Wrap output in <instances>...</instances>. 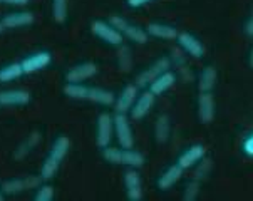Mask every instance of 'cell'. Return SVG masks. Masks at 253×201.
I'll return each mask as SVG.
<instances>
[{
	"label": "cell",
	"mask_w": 253,
	"mask_h": 201,
	"mask_svg": "<svg viewBox=\"0 0 253 201\" xmlns=\"http://www.w3.org/2000/svg\"><path fill=\"white\" fill-rule=\"evenodd\" d=\"M69 148H71V139L67 138V136H59V138L54 141L52 149H50L49 156L45 158L44 164H42V169H41L42 179L47 181V179H52L55 176L61 162L64 161V158L67 156V153H69Z\"/></svg>",
	"instance_id": "6da1fadb"
},
{
	"label": "cell",
	"mask_w": 253,
	"mask_h": 201,
	"mask_svg": "<svg viewBox=\"0 0 253 201\" xmlns=\"http://www.w3.org/2000/svg\"><path fill=\"white\" fill-rule=\"evenodd\" d=\"M102 158L111 164H123L129 168H141L144 164V156L139 151H134L132 148H104L102 149Z\"/></svg>",
	"instance_id": "7a4b0ae2"
},
{
	"label": "cell",
	"mask_w": 253,
	"mask_h": 201,
	"mask_svg": "<svg viewBox=\"0 0 253 201\" xmlns=\"http://www.w3.org/2000/svg\"><path fill=\"white\" fill-rule=\"evenodd\" d=\"M109 22L131 42H136V44H146L149 39V34L146 32L144 29L138 27V25L129 24L126 19H123V17H119V15H111Z\"/></svg>",
	"instance_id": "3957f363"
},
{
	"label": "cell",
	"mask_w": 253,
	"mask_h": 201,
	"mask_svg": "<svg viewBox=\"0 0 253 201\" xmlns=\"http://www.w3.org/2000/svg\"><path fill=\"white\" fill-rule=\"evenodd\" d=\"M91 32L96 37H99L101 40L108 42L111 45H121L124 40V36L109 20L108 22H104V20H94L91 24Z\"/></svg>",
	"instance_id": "277c9868"
},
{
	"label": "cell",
	"mask_w": 253,
	"mask_h": 201,
	"mask_svg": "<svg viewBox=\"0 0 253 201\" xmlns=\"http://www.w3.org/2000/svg\"><path fill=\"white\" fill-rule=\"evenodd\" d=\"M114 136L121 148L134 146V136H132L129 118L123 113H116L114 116Z\"/></svg>",
	"instance_id": "5b68a950"
},
{
	"label": "cell",
	"mask_w": 253,
	"mask_h": 201,
	"mask_svg": "<svg viewBox=\"0 0 253 201\" xmlns=\"http://www.w3.org/2000/svg\"><path fill=\"white\" fill-rule=\"evenodd\" d=\"M171 69V59L169 57H160L158 61H154L148 69H144L141 74L136 78V85L138 87H146L153 82L156 78H160L163 72Z\"/></svg>",
	"instance_id": "8992f818"
},
{
	"label": "cell",
	"mask_w": 253,
	"mask_h": 201,
	"mask_svg": "<svg viewBox=\"0 0 253 201\" xmlns=\"http://www.w3.org/2000/svg\"><path fill=\"white\" fill-rule=\"evenodd\" d=\"M42 176H36V174H29L25 178H17V179H7L2 183V190L5 195H17L22 191L29 190H37L41 186Z\"/></svg>",
	"instance_id": "52a82bcc"
},
{
	"label": "cell",
	"mask_w": 253,
	"mask_h": 201,
	"mask_svg": "<svg viewBox=\"0 0 253 201\" xmlns=\"http://www.w3.org/2000/svg\"><path fill=\"white\" fill-rule=\"evenodd\" d=\"M114 136V118L108 113H102L97 118L96 127V144L101 149L108 148Z\"/></svg>",
	"instance_id": "ba28073f"
},
{
	"label": "cell",
	"mask_w": 253,
	"mask_h": 201,
	"mask_svg": "<svg viewBox=\"0 0 253 201\" xmlns=\"http://www.w3.org/2000/svg\"><path fill=\"white\" fill-rule=\"evenodd\" d=\"M176 42H178V45L183 49V52L190 54L191 57L201 59L205 55V47H203V44L200 42V39H196L195 36H191V34L179 32L178 37H176Z\"/></svg>",
	"instance_id": "9c48e42d"
},
{
	"label": "cell",
	"mask_w": 253,
	"mask_h": 201,
	"mask_svg": "<svg viewBox=\"0 0 253 201\" xmlns=\"http://www.w3.org/2000/svg\"><path fill=\"white\" fill-rule=\"evenodd\" d=\"M136 99H138V85H136V84H127L114 101L116 113L127 114L131 111L132 104L136 102Z\"/></svg>",
	"instance_id": "30bf717a"
},
{
	"label": "cell",
	"mask_w": 253,
	"mask_h": 201,
	"mask_svg": "<svg viewBox=\"0 0 253 201\" xmlns=\"http://www.w3.org/2000/svg\"><path fill=\"white\" fill-rule=\"evenodd\" d=\"M124 186H126L127 200L139 201L143 200V186H141V176L136 168H131L124 173Z\"/></svg>",
	"instance_id": "8fae6325"
},
{
	"label": "cell",
	"mask_w": 253,
	"mask_h": 201,
	"mask_svg": "<svg viewBox=\"0 0 253 201\" xmlns=\"http://www.w3.org/2000/svg\"><path fill=\"white\" fill-rule=\"evenodd\" d=\"M216 102L213 92H200L198 97V118L201 122L208 124L215 119Z\"/></svg>",
	"instance_id": "7c38bea8"
},
{
	"label": "cell",
	"mask_w": 253,
	"mask_h": 201,
	"mask_svg": "<svg viewBox=\"0 0 253 201\" xmlns=\"http://www.w3.org/2000/svg\"><path fill=\"white\" fill-rule=\"evenodd\" d=\"M154 101H156V96H154L151 91H146L144 94H141L129 111L131 118L134 119V121H139V119L146 118L149 114V111L153 109Z\"/></svg>",
	"instance_id": "4fadbf2b"
},
{
	"label": "cell",
	"mask_w": 253,
	"mask_h": 201,
	"mask_svg": "<svg viewBox=\"0 0 253 201\" xmlns=\"http://www.w3.org/2000/svg\"><path fill=\"white\" fill-rule=\"evenodd\" d=\"M50 62H52V55L49 52H45V50H42V52H37L31 55V57L24 59L20 64H22L24 74H34V72H37V71L45 69Z\"/></svg>",
	"instance_id": "5bb4252c"
},
{
	"label": "cell",
	"mask_w": 253,
	"mask_h": 201,
	"mask_svg": "<svg viewBox=\"0 0 253 201\" xmlns=\"http://www.w3.org/2000/svg\"><path fill=\"white\" fill-rule=\"evenodd\" d=\"M205 155H207V149H205L203 144H193V146L188 148L186 151L178 158L176 162L183 169H190L195 164H198V162L205 158Z\"/></svg>",
	"instance_id": "9a60e30c"
},
{
	"label": "cell",
	"mask_w": 253,
	"mask_h": 201,
	"mask_svg": "<svg viewBox=\"0 0 253 201\" xmlns=\"http://www.w3.org/2000/svg\"><path fill=\"white\" fill-rule=\"evenodd\" d=\"M97 74V66L94 62H84L79 66L72 67L66 74L67 82H84V80L91 79L92 76Z\"/></svg>",
	"instance_id": "2e32d148"
},
{
	"label": "cell",
	"mask_w": 253,
	"mask_h": 201,
	"mask_svg": "<svg viewBox=\"0 0 253 201\" xmlns=\"http://www.w3.org/2000/svg\"><path fill=\"white\" fill-rule=\"evenodd\" d=\"M174 82H176V74L169 69V71L163 72L160 78H156L149 84V91H151L154 96H161V94H165L166 91H169L174 85Z\"/></svg>",
	"instance_id": "e0dca14e"
},
{
	"label": "cell",
	"mask_w": 253,
	"mask_h": 201,
	"mask_svg": "<svg viewBox=\"0 0 253 201\" xmlns=\"http://www.w3.org/2000/svg\"><path fill=\"white\" fill-rule=\"evenodd\" d=\"M183 171L184 169L178 164V162H176V164H171L169 168L161 174L160 179H158V188H160V190H163V191H166V190H169V188H173L179 181V179H181Z\"/></svg>",
	"instance_id": "ac0fdd59"
},
{
	"label": "cell",
	"mask_w": 253,
	"mask_h": 201,
	"mask_svg": "<svg viewBox=\"0 0 253 201\" xmlns=\"http://www.w3.org/2000/svg\"><path fill=\"white\" fill-rule=\"evenodd\" d=\"M146 32L149 34V37H154V39H163V40H176L178 37V31L173 27V25H166V24H149L146 27Z\"/></svg>",
	"instance_id": "d6986e66"
},
{
	"label": "cell",
	"mask_w": 253,
	"mask_h": 201,
	"mask_svg": "<svg viewBox=\"0 0 253 201\" xmlns=\"http://www.w3.org/2000/svg\"><path fill=\"white\" fill-rule=\"evenodd\" d=\"M31 101V94L27 91H2L0 92V106H25Z\"/></svg>",
	"instance_id": "ffe728a7"
},
{
	"label": "cell",
	"mask_w": 253,
	"mask_h": 201,
	"mask_svg": "<svg viewBox=\"0 0 253 201\" xmlns=\"http://www.w3.org/2000/svg\"><path fill=\"white\" fill-rule=\"evenodd\" d=\"M5 29H19L25 25L34 24V14L31 12H15V14H8L2 19Z\"/></svg>",
	"instance_id": "44dd1931"
},
{
	"label": "cell",
	"mask_w": 253,
	"mask_h": 201,
	"mask_svg": "<svg viewBox=\"0 0 253 201\" xmlns=\"http://www.w3.org/2000/svg\"><path fill=\"white\" fill-rule=\"evenodd\" d=\"M218 80V72L213 66L205 67L203 72L200 74V80H198V91L200 92H213Z\"/></svg>",
	"instance_id": "7402d4cb"
},
{
	"label": "cell",
	"mask_w": 253,
	"mask_h": 201,
	"mask_svg": "<svg viewBox=\"0 0 253 201\" xmlns=\"http://www.w3.org/2000/svg\"><path fill=\"white\" fill-rule=\"evenodd\" d=\"M169 132H171V122L169 118L166 114H161L156 119V124H154V138L160 144L166 143L169 139Z\"/></svg>",
	"instance_id": "603a6c76"
},
{
	"label": "cell",
	"mask_w": 253,
	"mask_h": 201,
	"mask_svg": "<svg viewBox=\"0 0 253 201\" xmlns=\"http://www.w3.org/2000/svg\"><path fill=\"white\" fill-rule=\"evenodd\" d=\"M87 101L96 102V104H101V106H111V104H114L116 96L111 91H106V89L89 87V97H87Z\"/></svg>",
	"instance_id": "cb8c5ba5"
},
{
	"label": "cell",
	"mask_w": 253,
	"mask_h": 201,
	"mask_svg": "<svg viewBox=\"0 0 253 201\" xmlns=\"http://www.w3.org/2000/svg\"><path fill=\"white\" fill-rule=\"evenodd\" d=\"M64 94L71 99L77 101H87L89 97V87L83 82H67L64 85Z\"/></svg>",
	"instance_id": "d4e9b609"
},
{
	"label": "cell",
	"mask_w": 253,
	"mask_h": 201,
	"mask_svg": "<svg viewBox=\"0 0 253 201\" xmlns=\"http://www.w3.org/2000/svg\"><path fill=\"white\" fill-rule=\"evenodd\" d=\"M22 74H24V69L20 62L8 64V66L0 69V82H12V80L19 79Z\"/></svg>",
	"instance_id": "484cf974"
},
{
	"label": "cell",
	"mask_w": 253,
	"mask_h": 201,
	"mask_svg": "<svg viewBox=\"0 0 253 201\" xmlns=\"http://www.w3.org/2000/svg\"><path fill=\"white\" fill-rule=\"evenodd\" d=\"M52 17L57 24H64L67 19V0H52Z\"/></svg>",
	"instance_id": "4316f807"
},
{
	"label": "cell",
	"mask_w": 253,
	"mask_h": 201,
	"mask_svg": "<svg viewBox=\"0 0 253 201\" xmlns=\"http://www.w3.org/2000/svg\"><path fill=\"white\" fill-rule=\"evenodd\" d=\"M118 64H119V69H121L123 72H129L131 67H132V59H131L129 49H127V47H123V44L119 45Z\"/></svg>",
	"instance_id": "83f0119b"
},
{
	"label": "cell",
	"mask_w": 253,
	"mask_h": 201,
	"mask_svg": "<svg viewBox=\"0 0 253 201\" xmlns=\"http://www.w3.org/2000/svg\"><path fill=\"white\" fill-rule=\"evenodd\" d=\"M39 141H41V134H39V132H32V134L27 138V141H25L22 146L19 148V151L15 153V158H24L25 155H29V153H31V149L36 146Z\"/></svg>",
	"instance_id": "f1b7e54d"
},
{
	"label": "cell",
	"mask_w": 253,
	"mask_h": 201,
	"mask_svg": "<svg viewBox=\"0 0 253 201\" xmlns=\"http://www.w3.org/2000/svg\"><path fill=\"white\" fill-rule=\"evenodd\" d=\"M198 193H200V183H198V179H193V181L188 183L186 191H184L183 198L186 200V201H193V200H196Z\"/></svg>",
	"instance_id": "f546056e"
},
{
	"label": "cell",
	"mask_w": 253,
	"mask_h": 201,
	"mask_svg": "<svg viewBox=\"0 0 253 201\" xmlns=\"http://www.w3.org/2000/svg\"><path fill=\"white\" fill-rule=\"evenodd\" d=\"M37 201H52L54 200V188L49 185L39 186V191L36 195Z\"/></svg>",
	"instance_id": "4dcf8cb0"
},
{
	"label": "cell",
	"mask_w": 253,
	"mask_h": 201,
	"mask_svg": "<svg viewBox=\"0 0 253 201\" xmlns=\"http://www.w3.org/2000/svg\"><path fill=\"white\" fill-rule=\"evenodd\" d=\"M210 168H211V162H210L208 160H201L200 161V168L196 169V174H195V179H203L205 176L208 174V171H210Z\"/></svg>",
	"instance_id": "1f68e13d"
},
{
	"label": "cell",
	"mask_w": 253,
	"mask_h": 201,
	"mask_svg": "<svg viewBox=\"0 0 253 201\" xmlns=\"http://www.w3.org/2000/svg\"><path fill=\"white\" fill-rule=\"evenodd\" d=\"M243 151H245L248 156H253V134L248 136L245 139V143H243Z\"/></svg>",
	"instance_id": "d6a6232c"
},
{
	"label": "cell",
	"mask_w": 253,
	"mask_h": 201,
	"mask_svg": "<svg viewBox=\"0 0 253 201\" xmlns=\"http://www.w3.org/2000/svg\"><path fill=\"white\" fill-rule=\"evenodd\" d=\"M153 2V0H127V5L132 7V8H138V7H143L146 3Z\"/></svg>",
	"instance_id": "836d02e7"
},
{
	"label": "cell",
	"mask_w": 253,
	"mask_h": 201,
	"mask_svg": "<svg viewBox=\"0 0 253 201\" xmlns=\"http://www.w3.org/2000/svg\"><path fill=\"white\" fill-rule=\"evenodd\" d=\"M3 3H8V5H27L29 0H3Z\"/></svg>",
	"instance_id": "e575fe53"
},
{
	"label": "cell",
	"mask_w": 253,
	"mask_h": 201,
	"mask_svg": "<svg viewBox=\"0 0 253 201\" xmlns=\"http://www.w3.org/2000/svg\"><path fill=\"white\" fill-rule=\"evenodd\" d=\"M245 31H247L248 36H252V37H253V17H252V19L247 22V25H245Z\"/></svg>",
	"instance_id": "d590c367"
},
{
	"label": "cell",
	"mask_w": 253,
	"mask_h": 201,
	"mask_svg": "<svg viewBox=\"0 0 253 201\" xmlns=\"http://www.w3.org/2000/svg\"><path fill=\"white\" fill-rule=\"evenodd\" d=\"M3 198H5V193H3V190H2V186H0V201H2Z\"/></svg>",
	"instance_id": "8d00e7d4"
},
{
	"label": "cell",
	"mask_w": 253,
	"mask_h": 201,
	"mask_svg": "<svg viewBox=\"0 0 253 201\" xmlns=\"http://www.w3.org/2000/svg\"><path fill=\"white\" fill-rule=\"evenodd\" d=\"M3 31H5V25H3V22L0 20V34H2Z\"/></svg>",
	"instance_id": "74e56055"
},
{
	"label": "cell",
	"mask_w": 253,
	"mask_h": 201,
	"mask_svg": "<svg viewBox=\"0 0 253 201\" xmlns=\"http://www.w3.org/2000/svg\"><path fill=\"white\" fill-rule=\"evenodd\" d=\"M250 66L253 67V47H252V52H250Z\"/></svg>",
	"instance_id": "f35d334b"
},
{
	"label": "cell",
	"mask_w": 253,
	"mask_h": 201,
	"mask_svg": "<svg viewBox=\"0 0 253 201\" xmlns=\"http://www.w3.org/2000/svg\"><path fill=\"white\" fill-rule=\"evenodd\" d=\"M0 3H3V0H0Z\"/></svg>",
	"instance_id": "ab89813d"
}]
</instances>
